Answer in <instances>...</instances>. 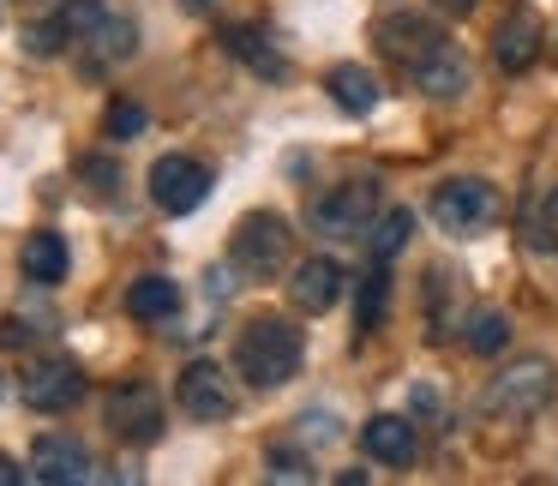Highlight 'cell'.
<instances>
[{
	"label": "cell",
	"instance_id": "cell-1",
	"mask_svg": "<svg viewBox=\"0 0 558 486\" xmlns=\"http://www.w3.org/2000/svg\"><path fill=\"white\" fill-rule=\"evenodd\" d=\"M301 354H306L301 325H289V318H253L241 330V342H234V373L258 390H277L301 373Z\"/></svg>",
	"mask_w": 558,
	"mask_h": 486
},
{
	"label": "cell",
	"instance_id": "cell-10",
	"mask_svg": "<svg viewBox=\"0 0 558 486\" xmlns=\"http://www.w3.org/2000/svg\"><path fill=\"white\" fill-rule=\"evenodd\" d=\"M409 78H414V90H421V97H433V102H457L462 90L474 85L462 49H450V42H438L433 54H421V61L409 66Z\"/></svg>",
	"mask_w": 558,
	"mask_h": 486
},
{
	"label": "cell",
	"instance_id": "cell-12",
	"mask_svg": "<svg viewBox=\"0 0 558 486\" xmlns=\"http://www.w3.org/2000/svg\"><path fill=\"white\" fill-rule=\"evenodd\" d=\"M31 481H43V486L90 481V450L78 445V438H61V433L37 438V445H31Z\"/></svg>",
	"mask_w": 558,
	"mask_h": 486
},
{
	"label": "cell",
	"instance_id": "cell-7",
	"mask_svg": "<svg viewBox=\"0 0 558 486\" xmlns=\"http://www.w3.org/2000/svg\"><path fill=\"white\" fill-rule=\"evenodd\" d=\"M493 61H498V73H529V66L541 61V13H534V7H517V13L498 19Z\"/></svg>",
	"mask_w": 558,
	"mask_h": 486
},
{
	"label": "cell",
	"instance_id": "cell-14",
	"mask_svg": "<svg viewBox=\"0 0 558 486\" xmlns=\"http://www.w3.org/2000/svg\"><path fill=\"white\" fill-rule=\"evenodd\" d=\"M361 445H366V457L373 462H385V469H402V462H414V421H402V414H373L366 421V433H361Z\"/></svg>",
	"mask_w": 558,
	"mask_h": 486
},
{
	"label": "cell",
	"instance_id": "cell-18",
	"mask_svg": "<svg viewBox=\"0 0 558 486\" xmlns=\"http://www.w3.org/2000/svg\"><path fill=\"white\" fill-rule=\"evenodd\" d=\"M330 97L342 114H373L378 109V78L366 66H330Z\"/></svg>",
	"mask_w": 558,
	"mask_h": 486
},
{
	"label": "cell",
	"instance_id": "cell-4",
	"mask_svg": "<svg viewBox=\"0 0 558 486\" xmlns=\"http://www.w3.org/2000/svg\"><path fill=\"white\" fill-rule=\"evenodd\" d=\"M433 222L445 234H481L498 222V193L486 181H474V174H462V181H445L433 193Z\"/></svg>",
	"mask_w": 558,
	"mask_h": 486
},
{
	"label": "cell",
	"instance_id": "cell-17",
	"mask_svg": "<svg viewBox=\"0 0 558 486\" xmlns=\"http://www.w3.org/2000/svg\"><path fill=\"white\" fill-rule=\"evenodd\" d=\"M19 265H25L31 282H43V289H54V282H66V241L54 229H37L25 241V253H19Z\"/></svg>",
	"mask_w": 558,
	"mask_h": 486
},
{
	"label": "cell",
	"instance_id": "cell-8",
	"mask_svg": "<svg viewBox=\"0 0 558 486\" xmlns=\"http://www.w3.org/2000/svg\"><path fill=\"white\" fill-rule=\"evenodd\" d=\"M78 397H85V373H78L73 361H43L25 373V402L43 414H66L78 409Z\"/></svg>",
	"mask_w": 558,
	"mask_h": 486
},
{
	"label": "cell",
	"instance_id": "cell-13",
	"mask_svg": "<svg viewBox=\"0 0 558 486\" xmlns=\"http://www.w3.org/2000/svg\"><path fill=\"white\" fill-rule=\"evenodd\" d=\"M337 294H342V265L337 258H306V265L289 277V301L301 306V313H325V306H337Z\"/></svg>",
	"mask_w": 558,
	"mask_h": 486
},
{
	"label": "cell",
	"instance_id": "cell-2",
	"mask_svg": "<svg viewBox=\"0 0 558 486\" xmlns=\"http://www.w3.org/2000/svg\"><path fill=\"white\" fill-rule=\"evenodd\" d=\"M229 258L241 277H277L282 265H289V222L270 217V210H253V217H241V229H234L229 241Z\"/></svg>",
	"mask_w": 558,
	"mask_h": 486
},
{
	"label": "cell",
	"instance_id": "cell-29",
	"mask_svg": "<svg viewBox=\"0 0 558 486\" xmlns=\"http://www.w3.org/2000/svg\"><path fill=\"white\" fill-rule=\"evenodd\" d=\"M0 486H19V462L7 457V450H0Z\"/></svg>",
	"mask_w": 558,
	"mask_h": 486
},
{
	"label": "cell",
	"instance_id": "cell-21",
	"mask_svg": "<svg viewBox=\"0 0 558 486\" xmlns=\"http://www.w3.org/2000/svg\"><path fill=\"white\" fill-rule=\"evenodd\" d=\"M462 342H469L474 354H498V349L510 342L505 313H474V318H469V330H462Z\"/></svg>",
	"mask_w": 558,
	"mask_h": 486
},
{
	"label": "cell",
	"instance_id": "cell-6",
	"mask_svg": "<svg viewBox=\"0 0 558 486\" xmlns=\"http://www.w3.org/2000/svg\"><path fill=\"white\" fill-rule=\"evenodd\" d=\"M210 193V169L193 157H162L157 169H150V198H157L169 217H186V210H198Z\"/></svg>",
	"mask_w": 558,
	"mask_h": 486
},
{
	"label": "cell",
	"instance_id": "cell-28",
	"mask_svg": "<svg viewBox=\"0 0 558 486\" xmlns=\"http://www.w3.org/2000/svg\"><path fill=\"white\" fill-rule=\"evenodd\" d=\"M306 433H318V438H337V426H330V414H306Z\"/></svg>",
	"mask_w": 558,
	"mask_h": 486
},
{
	"label": "cell",
	"instance_id": "cell-25",
	"mask_svg": "<svg viewBox=\"0 0 558 486\" xmlns=\"http://www.w3.org/2000/svg\"><path fill=\"white\" fill-rule=\"evenodd\" d=\"M66 42V19H49V25H31L25 31V49L31 54H54Z\"/></svg>",
	"mask_w": 558,
	"mask_h": 486
},
{
	"label": "cell",
	"instance_id": "cell-19",
	"mask_svg": "<svg viewBox=\"0 0 558 486\" xmlns=\"http://www.w3.org/2000/svg\"><path fill=\"white\" fill-rule=\"evenodd\" d=\"M174 306H181V289H174V277H138L133 289H126V313L133 318H174Z\"/></svg>",
	"mask_w": 558,
	"mask_h": 486
},
{
	"label": "cell",
	"instance_id": "cell-26",
	"mask_svg": "<svg viewBox=\"0 0 558 486\" xmlns=\"http://www.w3.org/2000/svg\"><path fill=\"white\" fill-rule=\"evenodd\" d=\"M270 481H313V469L294 450H270Z\"/></svg>",
	"mask_w": 558,
	"mask_h": 486
},
{
	"label": "cell",
	"instance_id": "cell-11",
	"mask_svg": "<svg viewBox=\"0 0 558 486\" xmlns=\"http://www.w3.org/2000/svg\"><path fill=\"white\" fill-rule=\"evenodd\" d=\"M109 426L121 438H133V445H150L162 433V397L150 385H121L109 397Z\"/></svg>",
	"mask_w": 558,
	"mask_h": 486
},
{
	"label": "cell",
	"instance_id": "cell-20",
	"mask_svg": "<svg viewBox=\"0 0 558 486\" xmlns=\"http://www.w3.org/2000/svg\"><path fill=\"white\" fill-rule=\"evenodd\" d=\"M385 313H390V270L373 265V270H366V282H361V325L378 330V325H385Z\"/></svg>",
	"mask_w": 558,
	"mask_h": 486
},
{
	"label": "cell",
	"instance_id": "cell-27",
	"mask_svg": "<svg viewBox=\"0 0 558 486\" xmlns=\"http://www.w3.org/2000/svg\"><path fill=\"white\" fill-rule=\"evenodd\" d=\"M85 181L97 186V193H109V186H114V169H109V162H85Z\"/></svg>",
	"mask_w": 558,
	"mask_h": 486
},
{
	"label": "cell",
	"instance_id": "cell-15",
	"mask_svg": "<svg viewBox=\"0 0 558 486\" xmlns=\"http://www.w3.org/2000/svg\"><path fill=\"white\" fill-rule=\"evenodd\" d=\"M378 42H385V54H397L402 66H414L421 54H433L445 37H438V25H426V19L397 13V19H385V25H378Z\"/></svg>",
	"mask_w": 558,
	"mask_h": 486
},
{
	"label": "cell",
	"instance_id": "cell-24",
	"mask_svg": "<svg viewBox=\"0 0 558 486\" xmlns=\"http://www.w3.org/2000/svg\"><path fill=\"white\" fill-rule=\"evenodd\" d=\"M102 126H109L114 145H126V138L145 133V109H138V102H109V121H102Z\"/></svg>",
	"mask_w": 558,
	"mask_h": 486
},
{
	"label": "cell",
	"instance_id": "cell-22",
	"mask_svg": "<svg viewBox=\"0 0 558 486\" xmlns=\"http://www.w3.org/2000/svg\"><path fill=\"white\" fill-rule=\"evenodd\" d=\"M409 229H414L409 210H390V217L373 229V253H378V258H397L402 246H409Z\"/></svg>",
	"mask_w": 558,
	"mask_h": 486
},
{
	"label": "cell",
	"instance_id": "cell-3",
	"mask_svg": "<svg viewBox=\"0 0 558 486\" xmlns=\"http://www.w3.org/2000/svg\"><path fill=\"white\" fill-rule=\"evenodd\" d=\"M378 217V181H366V174H354V181L330 186L325 198L313 205V229L330 234V241H349V234H366Z\"/></svg>",
	"mask_w": 558,
	"mask_h": 486
},
{
	"label": "cell",
	"instance_id": "cell-16",
	"mask_svg": "<svg viewBox=\"0 0 558 486\" xmlns=\"http://www.w3.org/2000/svg\"><path fill=\"white\" fill-rule=\"evenodd\" d=\"M222 49H229L234 61H246L258 78H289V61H282V54L265 42V31H253V25H229L222 31Z\"/></svg>",
	"mask_w": 558,
	"mask_h": 486
},
{
	"label": "cell",
	"instance_id": "cell-9",
	"mask_svg": "<svg viewBox=\"0 0 558 486\" xmlns=\"http://www.w3.org/2000/svg\"><path fill=\"white\" fill-rule=\"evenodd\" d=\"M181 409L193 414V421H229L234 414V390H229V378H222L217 361H193L181 373Z\"/></svg>",
	"mask_w": 558,
	"mask_h": 486
},
{
	"label": "cell",
	"instance_id": "cell-30",
	"mask_svg": "<svg viewBox=\"0 0 558 486\" xmlns=\"http://www.w3.org/2000/svg\"><path fill=\"white\" fill-rule=\"evenodd\" d=\"M445 13H474V0H438Z\"/></svg>",
	"mask_w": 558,
	"mask_h": 486
},
{
	"label": "cell",
	"instance_id": "cell-23",
	"mask_svg": "<svg viewBox=\"0 0 558 486\" xmlns=\"http://www.w3.org/2000/svg\"><path fill=\"white\" fill-rule=\"evenodd\" d=\"M66 37H78V42H90V37H97V31H102V19H109V13H102V0H66Z\"/></svg>",
	"mask_w": 558,
	"mask_h": 486
},
{
	"label": "cell",
	"instance_id": "cell-5",
	"mask_svg": "<svg viewBox=\"0 0 558 486\" xmlns=\"http://www.w3.org/2000/svg\"><path fill=\"white\" fill-rule=\"evenodd\" d=\"M546 397H553V366H546L541 354H529V361H517L510 373L493 378V390H486V409L505 414V421H529V414L546 409Z\"/></svg>",
	"mask_w": 558,
	"mask_h": 486
}]
</instances>
